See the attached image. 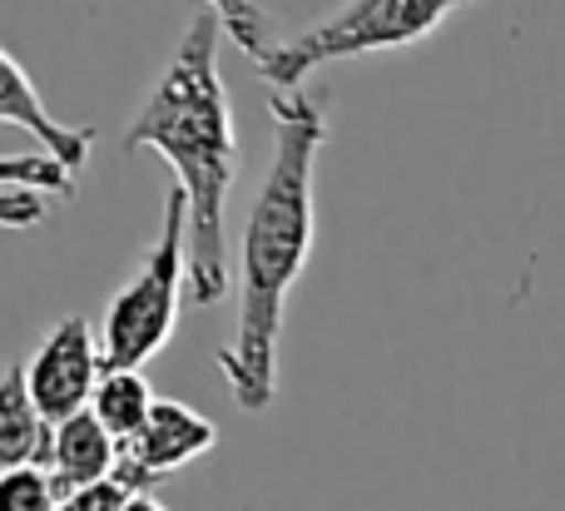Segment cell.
<instances>
[{"label": "cell", "mask_w": 565, "mask_h": 511, "mask_svg": "<svg viewBox=\"0 0 565 511\" xmlns=\"http://www.w3.org/2000/svg\"><path fill=\"white\" fill-rule=\"evenodd\" d=\"M274 159L244 224V284L234 338L218 348V373L244 413H268L278 397V338L288 294L318 238V155L328 139V99L274 89Z\"/></svg>", "instance_id": "cell-1"}, {"label": "cell", "mask_w": 565, "mask_h": 511, "mask_svg": "<svg viewBox=\"0 0 565 511\" xmlns=\"http://www.w3.org/2000/svg\"><path fill=\"white\" fill-rule=\"evenodd\" d=\"M224 20L204 15L184 30L169 70L139 115L125 129V149H154L179 174V189L189 199V288L194 304L214 308L228 294V234H224V204L238 174V125L228 105L224 75H218V40Z\"/></svg>", "instance_id": "cell-2"}, {"label": "cell", "mask_w": 565, "mask_h": 511, "mask_svg": "<svg viewBox=\"0 0 565 511\" xmlns=\"http://www.w3.org/2000/svg\"><path fill=\"white\" fill-rule=\"evenodd\" d=\"M461 6L471 0H342L318 25L274 40V50L258 60V75L268 89H298L322 65L422 45Z\"/></svg>", "instance_id": "cell-3"}, {"label": "cell", "mask_w": 565, "mask_h": 511, "mask_svg": "<svg viewBox=\"0 0 565 511\" xmlns=\"http://www.w3.org/2000/svg\"><path fill=\"white\" fill-rule=\"evenodd\" d=\"M189 284V199L184 189L164 194V224L139 274L109 298L99 323L105 373H139L154 353H164L179 323V294Z\"/></svg>", "instance_id": "cell-4"}, {"label": "cell", "mask_w": 565, "mask_h": 511, "mask_svg": "<svg viewBox=\"0 0 565 511\" xmlns=\"http://www.w3.org/2000/svg\"><path fill=\"white\" fill-rule=\"evenodd\" d=\"M99 377H105V353H99V338L85 313L60 318L45 343L35 348V358L25 363V383L50 423L85 413L95 403Z\"/></svg>", "instance_id": "cell-5"}, {"label": "cell", "mask_w": 565, "mask_h": 511, "mask_svg": "<svg viewBox=\"0 0 565 511\" xmlns=\"http://www.w3.org/2000/svg\"><path fill=\"white\" fill-rule=\"evenodd\" d=\"M214 447H218V427L209 423L204 413H194L189 403H174V397H159L145 433L119 447L115 482L129 487V492H149L154 482L174 477L179 467L199 462V457L214 453Z\"/></svg>", "instance_id": "cell-6"}, {"label": "cell", "mask_w": 565, "mask_h": 511, "mask_svg": "<svg viewBox=\"0 0 565 511\" xmlns=\"http://www.w3.org/2000/svg\"><path fill=\"white\" fill-rule=\"evenodd\" d=\"M0 119L15 129H25V135H35V149H45V155H55L65 169H85L89 164V145H95V129H70L60 125V119H50V109L40 105V89L30 85L25 65H20L15 55H0Z\"/></svg>", "instance_id": "cell-7"}, {"label": "cell", "mask_w": 565, "mask_h": 511, "mask_svg": "<svg viewBox=\"0 0 565 511\" xmlns=\"http://www.w3.org/2000/svg\"><path fill=\"white\" fill-rule=\"evenodd\" d=\"M119 467V443L95 413H75L65 423H55V453H50V482H55L60 502L85 487L115 482Z\"/></svg>", "instance_id": "cell-8"}, {"label": "cell", "mask_w": 565, "mask_h": 511, "mask_svg": "<svg viewBox=\"0 0 565 511\" xmlns=\"http://www.w3.org/2000/svg\"><path fill=\"white\" fill-rule=\"evenodd\" d=\"M55 453V423L40 413L25 368H10L0 383V467H45Z\"/></svg>", "instance_id": "cell-9"}, {"label": "cell", "mask_w": 565, "mask_h": 511, "mask_svg": "<svg viewBox=\"0 0 565 511\" xmlns=\"http://www.w3.org/2000/svg\"><path fill=\"white\" fill-rule=\"evenodd\" d=\"M159 397L149 393V383L139 373H105L95 387V403H89V413L99 417V423L115 433V443H135L139 433H145V423L154 417Z\"/></svg>", "instance_id": "cell-10"}, {"label": "cell", "mask_w": 565, "mask_h": 511, "mask_svg": "<svg viewBox=\"0 0 565 511\" xmlns=\"http://www.w3.org/2000/svg\"><path fill=\"white\" fill-rule=\"evenodd\" d=\"M204 6H209V15L224 20L234 45L244 50L254 65L274 50V20H268V10L258 6V0H204Z\"/></svg>", "instance_id": "cell-11"}, {"label": "cell", "mask_w": 565, "mask_h": 511, "mask_svg": "<svg viewBox=\"0 0 565 511\" xmlns=\"http://www.w3.org/2000/svg\"><path fill=\"white\" fill-rule=\"evenodd\" d=\"M0 184H25V189H40L45 199H70L75 194V169H65L45 149H30V155L0 159Z\"/></svg>", "instance_id": "cell-12"}, {"label": "cell", "mask_w": 565, "mask_h": 511, "mask_svg": "<svg viewBox=\"0 0 565 511\" xmlns=\"http://www.w3.org/2000/svg\"><path fill=\"white\" fill-rule=\"evenodd\" d=\"M0 511H60V492L45 467H6L0 472Z\"/></svg>", "instance_id": "cell-13"}, {"label": "cell", "mask_w": 565, "mask_h": 511, "mask_svg": "<svg viewBox=\"0 0 565 511\" xmlns=\"http://www.w3.org/2000/svg\"><path fill=\"white\" fill-rule=\"evenodd\" d=\"M50 209V199L40 194V189H25V184H0V219H6V228H30L40 224Z\"/></svg>", "instance_id": "cell-14"}, {"label": "cell", "mask_w": 565, "mask_h": 511, "mask_svg": "<svg viewBox=\"0 0 565 511\" xmlns=\"http://www.w3.org/2000/svg\"><path fill=\"white\" fill-rule=\"evenodd\" d=\"M125 502H129V487L99 482V487H85V492L65 497V502H60V511H125Z\"/></svg>", "instance_id": "cell-15"}, {"label": "cell", "mask_w": 565, "mask_h": 511, "mask_svg": "<svg viewBox=\"0 0 565 511\" xmlns=\"http://www.w3.org/2000/svg\"><path fill=\"white\" fill-rule=\"evenodd\" d=\"M125 511H169V507H164V502H154V497H149V492H129Z\"/></svg>", "instance_id": "cell-16"}]
</instances>
